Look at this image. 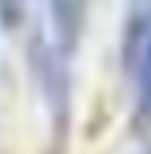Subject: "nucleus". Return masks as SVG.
I'll return each mask as SVG.
<instances>
[{
  "mask_svg": "<svg viewBox=\"0 0 151 154\" xmlns=\"http://www.w3.org/2000/svg\"><path fill=\"white\" fill-rule=\"evenodd\" d=\"M139 154H151V148H145V151H139Z\"/></svg>",
  "mask_w": 151,
  "mask_h": 154,
  "instance_id": "f03ea898",
  "label": "nucleus"
},
{
  "mask_svg": "<svg viewBox=\"0 0 151 154\" xmlns=\"http://www.w3.org/2000/svg\"><path fill=\"white\" fill-rule=\"evenodd\" d=\"M122 65L133 86L136 113L151 122V0H128L122 24Z\"/></svg>",
  "mask_w": 151,
  "mask_h": 154,
  "instance_id": "f257e3e1",
  "label": "nucleus"
}]
</instances>
